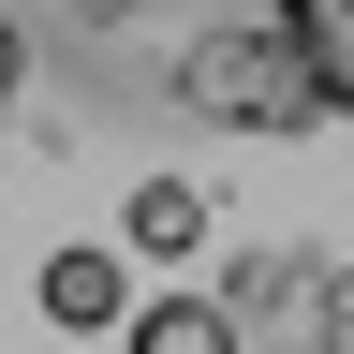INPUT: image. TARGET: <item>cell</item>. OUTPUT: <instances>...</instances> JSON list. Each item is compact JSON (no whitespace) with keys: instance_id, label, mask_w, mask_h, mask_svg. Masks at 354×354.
Instances as JSON below:
<instances>
[{"instance_id":"1","label":"cell","mask_w":354,"mask_h":354,"mask_svg":"<svg viewBox=\"0 0 354 354\" xmlns=\"http://www.w3.org/2000/svg\"><path fill=\"white\" fill-rule=\"evenodd\" d=\"M177 88H192L221 133H310V118H339V104H325V74H310V44H295L281 15H266V30H207Z\"/></svg>"},{"instance_id":"2","label":"cell","mask_w":354,"mask_h":354,"mask_svg":"<svg viewBox=\"0 0 354 354\" xmlns=\"http://www.w3.org/2000/svg\"><path fill=\"white\" fill-rule=\"evenodd\" d=\"M30 310H44V325H74V339H118L148 295H133V251H88V236H74V251H44Z\"/></svg>"},{"instance_id":"3","label":"cell","mask_w":354,"mask_h":354,"mask_svg":"<svg viewBox=\"0 0 354 354\" xmlns=\"http://www.w3.org/2000/svg\"><path fill=\"white\" fill-rule=\"evenodd\" d=\"M118 354H251V310L236 295H148V310H133V325H118Z\"/></svg>"},{"instance_id":"4","label":"cell","mask_w":354,"mask_h":354,"mask_svg":"<svg viewBox=\"0 0 354 354\" xmlns=\"http://www.w3.org/2000/svg\"><path fill=\"white\" fill-rule=\"evenodd\" d=\"M118 251H133V266H192V251H207V192H192V177H133Z\"/></svg>"},{"instance_id":"5","label":"cell","mask_w":354,"mask_h":354,"mask_svg":"<svg viewBox=\"0 0 354 354\" xmlns=\"http://www.w3.org/2000/svg\"><path fill=\"white\" fill-rule=\"evenodd\" d=\"M295 44H310V74H325V104L354 118V0H266Z\"/></svg>"}]
</instances>
